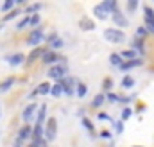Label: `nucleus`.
<instances>
[{
    "label": "nucleus",
    "mask_w": 154,
    "mask_h": 147,
    "mask_svg": "<svg viewBox=\"0 0 154 147\" xmlns=\"http://www.w3.org/2000/svg\"><path fill=\"white\" fill-rule=\"evenodd\" d=\"M104 38L109 41V43H122L124 39H125V34H124V31H120V29H106L104 31Z\"/></svg>",
    "instance_id": "nucleus-1"
},
{
    "label": "nucleus",
    "mask_w": 154,
    "mask_h": 147,
    "mask_svg": "<svg viewBox=\"0 0 154 147\" xmlns=\"http://www.w3.org/2000/svg\"><path fill=\"white\" fill-rule=\"evenodd\" d=\"M48 77L50 79H65L66 77V67L65 65H52L50 68H48Z\"/></svg>",
    "instance_id": "nucleus-2"
},
{
    "label": "nucleus",
    "mask_w": 154,
    "mask_h": 147,
    "mask_svg": "<svg viewBox=\"0 0 154 147\" xmlns=\"http://www.w3.org/2000/svg\"><path fill=\"white\" fill-rule=\"evenodd\" d=\"M56 118L54 117H50L48 120H47V126H45V138L48 140V142H52L54 138H56Z\"/></svg>",
    "instance_id": "nucleus-3"
},
{
    "label": "nucleus",
    "mask_w": 154,
    "mask_h": 147,
    "mask_svg": "<svg viewBox=\"0 0 154 147\" xmlns=\"http://www.w3.org/2000/svg\"><path fill=\"white\" fill-rule=\"evenodd\" d=\"M38 106H36V102H31V104H27L25 106V110L22 113V118H23V122H31L32 118H34V115H38Z\"/></svg>",
    "instance_id": "nucleus-4"
},
{
    "label": "nucleus",
    "mask_w": 154,
    "mask_h": 147,
    "mask_svg": "<svg viewBox=\"0 0 154 147\" xmlns=\"http://www.w3.org/2000/svg\"><path fill=\"white\" fill-rule=\"evenodd\" d=\"M43 39V31L41 29H32L31 31V34H29V38H27V45H32V47H36L38 48V45H39V41Z\"/></svg>",
    "instance_id": "nucleus-5"
},
{
    "label": "nucleus",
    "mask_w": 154,
    "mask_h": 147,
    "mask_svg": "<svg viewBox=\"0 0 154 147\" xmlns=\"http://www.w3.org/2000/svg\"><path fill=\"white\" fill-rule=\"evenodd\" d=\"M5 61H7L11 67H18V65H22V63L25 61V56H23L22 52H18V54H11V56L5 58Z\"/></svg>",
    "instance_id": "nucleus-6"
},
{
    "label": "nucleus",
    "mask_w": 154,
    "mask_h": 147,
    "mask_svg": "<svg viewBox=\"0 0 154 147\" xmlns=\"http://www.w3.org/2000/svg\"><path fill=\"white\" fill-rule=\"evenodd\" d=\"M79 27H81L82 31H93V29H95V22L90 20L88 16H82V18L79 20Z\"/></svg>",
    "instance_id": "nucleus-7"
},
{
    "label": "nucleus",
    "mask_w": 154,
    "mask_h": 147,
    "mask_svg": "<svg viewBox=\"0 0 154 147\" xmlns=\"http://www.w3.org/2000/svg\"><path fill=\"white\" fill-rule=\"evenodd\" d=\"M142 63H143L142 59H131V61H124V63L118 67V70L125 72V70H131V68H134V67H140Z\"/></svg>",
    "instance_id": "nucleus-8"
},
{
    "label": "nucleus",
    "mask_w": 154,
    "mask_h": 147,
    "mask_svg": "<svg viewBox=\"0 0 154 147\" xmlns=\"http://www.w3.org/2000/svg\"><path fill=\"white\" fill-rule=\"evenodd\" d=\"M113 22H115L116 25H120V27H127V25H129V20H127L120 11H115V13H113Z\"/></svg>",
    "instance_id": "nucleus-9"
},
{
    "label": "nucleus",
    "mask_w": 154,
    "mask_h": 147,
    "mask_svg": "<svg viewBox=\"0 0 154 147\" xmlns=\"http://www.w3.org/2000/svg\"><path fill=\"white\" fill-rule=\"evenodd\" d=\"M93 14H95L99 20H106V18L109 16V13H108V11L102 7V4H97V5L93 7Z\"/></svg>",
    "instance_id": "nucleus-10"
},
{
    "label": "nucleus",
    "mask_w": 154,
    "mask_h": 147,
    "mask_svg": "<svg viewBox=\"0 0 154 147\" xmlns=\"http://www.w3.org/2000/svg\"><path fill=\"white\" fill-rule=\"evenodd\" d=\"M41 59H43V63H50V65H52V63L59 61V59H61V56H57L54 50H48V52H45V54H43V58H41Z\"/></svg>",
    "instance_id": "nucleus-11"
},
{
    "label": "nucleus",
    "mask_w": 154,
    "mask_h": 147,
    "mask_svg": "<svg viewBox=\"0 0 154 147\" xmlns=\"http://www.w3.org/2000/svg\"><path fill=\"white\" fill-rule=\"evenodd\" d=\"M45 118H47V104H41L39 110H38V115H36V124L38 126H43Z\"/></svg>",
    "instance_id": "nucleus-12"
},
{
    "label": "nucleus",
    "mask_w": 154,
    "mask_h": 147,
    "mask_svg": "<svg viewBox=\"0 0 154 147\" xmlns=\"http://www.w3.org/2000/svg\"><path fill=\"white\" fill-rule=\"evenodd\" d=\"M143 13H145V23H152L154 22V9L152 7H149V4H145L143 5Z\"/></svg>",
    "instance_id": "nucleus-13"
},
{
    "label": "nucleus",
    "mask_w": 154,
    "mask_h": 147,
    "mask_svg": "<svg viewBox=\"0 0 154 147\" xmlns=\"http://www.w3.org/2000/svg\"><path fill=\"white\" fill-rule=\"evenodd\" d=\"M100 4H102V7H104L108 13H111V14L116 11V5H118L116 0H104V2H100Z\"/></svg>",
    "instance_id": "nucleus-14"
},
{
    "label": "nucleus",
    "mask_w": 154,
    "mask_h": 147,
    "mask_svg": "<svg viewBox=\"0 0 154 147\" xmlns=\"http://www.w3.org/2000/svg\"><path fill=\"white\" fill-rule=\"evenodd\" d=\"M136 84V81H134V77H131V75H124V79H122V83H120V86L122 88H133Z\"/></svg>",
    "instance_id": "nucleus-15"
},
{
    "label": "nucleus",
    "mask_w": 154,
    "mask_h": 147,
    "mask_svg": "<svg viewBox=\"0 0 154 147\" xmlns=\"http://www.w3.org/2000/svg\"><path fill=\"white\" fill-rule=\"evenodd\" d=\"M31 135H32V127H31V126H23V127H20V131H18V138H22V140L29 138Z\"/></svg>",
    "instance_id": "nucleus-16"
},
{
    "label": "nucleus",
    "mask_w": 154,
    "mask_h": 147,
    "mask_svg": "<svg viewBox=\"0 0 154 147\" xmlns=\"http://www.w3.org/2000/svg\"><path fill=\"white\" fill-rule=\"evenodd\" d=\"M14 81H16L14 77H7L5 81H2V83H0V93L7 92V90H9V88H11V86L14 84Z\"/></svg>",
    "instance_id": "nucleus-17"
},
{
    "label": "nucleus",
    "mask_w": 154,
    "mask_h": 147,
    "mask_svg": "<svg viewBox=\"0 0 154 147\" xmlns=\"http://www.w3.org/2000/svg\"><path fill=\"white\" fill-rule=\"evenodd\" d=\"M52 92V84L50 83H41L38 86V95H47Z\"/></svg>",
    "instance_id": "nucleus-18"
},
{
    "label": "nucleus",
    "mask_w": 154,
    "mask_h": 147,
    "mask_svg": "<svg viewBox=\"0 0 154 147\" xmlns=\"http://www.w3.org/2000/svg\"><path fill=\"white\" fill-rule=\"evenodd\" d=\"M120 56H122L125 61H131V59H134L138 54H136V50H133V48H127V50H122V52H120Z\"/></svg>",
    "instance_id": "nucleus-19"
},
{
    "label": "nucleus",
    "mask_w": 154,
    "mask_h": 147,
    "mask_svg": "<svg viewBox=\"0 0 154 147\" xmlns=\"http://www.w3.org/2000/svg\"><path fill=\"white\" fill-rule=\"evenodd\" d=\"M104 101H108L106 95H104V93H99V95H95V99L91 101V106H93V108H99V106L104 104Z\"/></svg>",
    "instance_id": "nucleus-20"
},
{
    "label": "nucleus",
    "mask_w": 154,
    "mask_h": 147,
    "mask_svg": "<svg viewBox=\"0 0 154 147\" xmlns=\"http://www.w3.org/2000/svg\"><path fill=\"white\" fill-rule=\"evenodd\" d=\"M109 63H111L113 67H120V65L124 63V58H122L120 54H115V52H113V54L109 56Z\"/></svg>",
    "instance_id": "nucleus-21"
},
{
    "label": "nucleus",
    "mask_w": 154,
    "mask_h": 147,
    "mask_svg": "<svg viewBox=\"0 0 154 147\" xmlns=\"http://www.w3.org/2000/svg\"><path fill=\"white\" fill-rule=\"evenodd\" d=\"M131 47H133V50H138L140 54L145 52V47H143V41L142 39H133V45Z\"/></svg>",
    "instance_id": "nucleus-22"
},
{
    "label": "nucleus",
    "mask_w": 154,
    "mask_h": 147,
    "mask_svg": "<svg viewBox=\"0 0 154 147\" xmlns=\"http://www.w3.org/2000/svg\"><path fill=\"white\" fill-rule=\"evenodd\" d=\"M63 93V84L61 83H56V84H52V92H50V95H54V97H59Z\"/></svg>",
    "instance_id": "nucleus-23"
},
{
    "label": "nucleus",
    "mask_w": 154,
    "mask_h": 147,
    "mask_svg": "<svg viewBox=\"0 0 154 147\" xmlns=\"http://www.w3.org/2000/svg\"><path fill=\"white\" fill-rule=\"evenodd\" d=\"M86 92H88V88H86V84H84V83H79V84H77V88H75V93H77V97H81V99H82V97L86 95Z\"/></svg>",
    "instance_id": "nucleus-24"
},
{
    "label": "nucleus",
    "mask_w": 154,
    "mask_h": 147,
    "mask_svg": "<svg viewBox=\"0 0 154 147\" xmlns=\"http://www.w3.org/2000/svg\"><path fill=\"white\" fill-rule=\"evenodd\" d=\"M43 54H45V52H43L41 48H34V50H32V52L29 54V58H27V61H34V59H38L39 56H43Z\"/></svg>",
    "instance_id": "nucleus-25"
},
{
    "label": "nucleus",
    "mask_w": 154,
    "mask_h": 147,
    "mask_svg": "<svg viewBox=\"0 0 154 147\" xmlns=\"http://www.w3.org/2000/svg\"><path fill=\"white\" fill-rule=\"evenodd\" d=\"M63 45H65V41H63L61 38H56V39H52V41L48 43V47H50V50H52V48H61Z\"/></svg>",
    "instance_id": "nucleus-26"
},
{
    "label": "nucleus",
    "mask_w": 154,
    "mask_h": 147,
    "mask_svg": "<svg viewBox=\"0 0 154 147\" xmlns=\"http://www.w3.org/2000/svg\"><path fill=\"white\" fill-rule=\"evenodd\" d=\"M41 7H43L41 4H29V5L25 7V13H34V14H36Z\"/></svg>",
    "instance_id": "nucleus-27"
},
{
    "label": "nucleus",
    "mask_w": 154,
    "mask_h": 147,
    "mask_svg": "<svg viewBox=\"0 0 154 147\" xmlns=\"http://www.w3.org/2000/svg\"><path fill=\"white\" fill-rule=\"evenodd\" d=\"M14 5H16V4H14V0H7V2H4V4H2V7H0V9H2V13H7V11H11Z\"/></svg>",
    "instance_id": "nucleus-28"
},
{
    "label": "nucleus",
    "mask_w": 154,
    "mask_h": 147,
    "mask_svg": "<svg viewBox=\"0 0 154 147\" xmlns=\"http://www.w3.org/2000/svg\"><path fill=\"white\" fill-rule=\"evenodd\" d=\"M81 124H82V126L86 127V131H90V133L93 135V131H95V127H93V124L90 122V118H82V120H81Z\"/></svg>",
    "instance_id": "nucleus-29"
},
{
    "label": "nucleus",
    "mask_w": 154,
    "mask_h": 147,
    "mask_svg": "<svg viewBox=\"0 0 154 147\" xmlns=\"http://www.w3.org/2000/svg\"><path fill=\"white\" fill-rule=\"evenodd\" d=\"M27 23H31V16H29V14H27V16H25L23 20H20V22H18V25H16V29H23V27H25Z\"/></svg>",
    "instance_id": "nucleus-30"
},
{
    "label": "nucleus",
    "mask_w": 154,
    "mask_h": 147,
    "mask_svg": "<svg viewBox=\"0 0 154 147\" xmlns=\"http://www.w3.org/2000/svg\"><path fill=\"white\" fill-rule=\"evenodd\" d=\"M18 14H20V11H11L9 14H5V16H4V20H2V22H9V20H13V18H16Z\"/></svg>",
    "instance_id": "nucleus-31"
},
{
    "label": "nucleus",
    "mask_w": 154,
    "mask_h": 147,
    "mask_svg": "<svg viewBox=\"0 0 154 147\" xmlns=\"http://www.w3.org/2000/svg\"><path fill=\"white\" fill-rule=\"evenodd\" d=\"M120 115H122V120H127V118H129V117L133 115V110H131V108H124Z\"/></svg>",
    "instance_id": "nucleus-32"
},
{
    "label": "nucleus",
    "mask_w": 154,
    "mask_h": 147,
    "mask_svg": "<svg viewBox=\"0 0 154 147\" xmlns=\"http://www.w3.org/2000/svg\"><path fill=\"white\" fill-rule=\"evenodd\" d=\"M138 7V0H127V9L129 11H136Z\"/></svg>",
    "instance_id": "nucleus-33"
},
{
    "label": "nucleus",
    "mask_w": 154,
    "mask_h": 147,
    "mask_svg": "<svg viewBox=\"0 0 154 147\" xmlns=\"http://www.w3.org/2000/svg\"><path fill=\"white\" fill-rule=\"evenodd\" d=\"M39 20H41V18H39V14H32V16H31V25L38 29V23H39Z\"/></svg>",
    "instance_id": "nucleus-34"
},
{
    "label": "nucleus",
    "mask_w": 154,
    "mask_h": 147,
    "mask_svg": "<svg viewBox=\"0 0 154 147\" xmlns=\"http://www.w3.org/2000/svg\"><path fill=\"white\" fill-rule=\"evenodd\" d=\"M106 99H108L109 102H118V101H120V97L115 95V93H108V95H106Z\"/></svg>",
    "instance_id": "nucleus-35"
},
{
    "label": "nucleus",
    "mask_w": 154,
    "mask_h": 147,
    "mask_svg": "<svg viewBox=\"0 0 154 147\" xmlns=\"http://www.w3.org/2000/svg\"><path fill=\"white\" fill-rule=\"evenodd\" d=\"M111 84H113V81H111V77H106V79L102 81V86H104L106 90H109V88H111Z\"/></svg>",
    "instance_id": "nucleus-36"
},
{
    "label": "nucleus",
    "mask_w": 154,
    "mask_h": 147,
    "mask_svg": "<svg viewBox=\"0 0 154 147\" xmlns=\"http://www.w3.org/2000/svg\"><path fill=\"white\" fill-rule=\"evenodd\" d=\"M147 33H149V29H145V27H138V29H136V34H138V36H143V34H147Z\"/></svg>",
    "instance_id": "nucleus-37"
},
{
    "label": "nucleus",
    "mask_w": 154,
    "mask_h": 147,
    "mask_svg": "<svg viewBox=\"0 0 154 147\" xmlns=\"http://www.w3.org/2000/svg\"><path fill=\"white\" fill-rule=\"evenodd\" d=\"M99 120H111V117L108 113H99Z\"/></svg>",
    "instance_id": "nucleus-38"
},
{
    "label": "nucleus",
    "mask_w": 154,
    "mask_h": 147,
    "mask_svg": "<svg viewBox=\"0 0 154 147\" xmlns=\"http://www.w3.org/2000/svg\"><path fill=\"white\" fill-rule=\"evenodd\" d=\"M122 131H124V122L118 120V122H116V133H122Z\"/></svg>",
    "instance_id": "nucleus-39"
},
{
    "label": "nucleus",
    "mask_w": 154,
    "mask_h": 147,
    "mask_svg": "<svg viewBox=\"0 0 154 147\" xmlns=\"http://www.w3.org/2000/svg\"><path fill=\"white\" fill-rule=\"evenodd\" d=\"M100 136H102V138H106V140H109V138H111L109 131H100Z\"/></svg>",
    "instance_id": "nucleus-40"
},
{
    "label": "nucleus",
    "mask_w": 154,
    "mask_h": 147,
    "mask_svg": "<svg viewBox=\"0 0 154 147\" xmlns=\"http://www.w3.org/2000/svg\"><path fill=\"white\" fill-rule=\"evenodd\" d=\"M23 145V140L22 138H16V142H14V147H22Z\"/></svg>",
    "instance_id": "nucleus-41"
},
{
    "label": "nucleus",
    "mask_w": 154,
    "mask_h": 147,
    "mask_svg": "<svg viewBox=\"0 0 154 147\" xmlns=\"http://www.w3.org/2000/svg\"><path fill=\"white\" fill-rule=\"evenodd\" d=\"M147 27H149V31H151V33H154V22H152V23H147Z\"/></svg>",
    "instance_id": "nucleus-42"
},
{
    "label": "nucleus",
    "mask_w": 154,
    "mask_h": 147,
    "mask_svg": "<svg viewBox=\"0 0 154 147\" xmlns=\"http://www.w3.org/2000/svg\"><path fill=\"white\" fill-rule=\"evenodd\" d=\"M134 147H140V145H134Z\"/></svg>",
    "instance_id": "nucleus-43"
},
{
    "label": "nucleus",
    "mask_w": 154,
    "mask_h": 147,
    "mask_svg": "<svg viewBox=\"0 0 154 147\" xmlns=\"http://www.w3.org/2000/svg\"><path fill=\"white\" fill-rule=\"evenodd\" d=\"M0 115H2V111H0Z\"/></svg>",
    "instance_id": "nucleus-44"
}]
</instances>
